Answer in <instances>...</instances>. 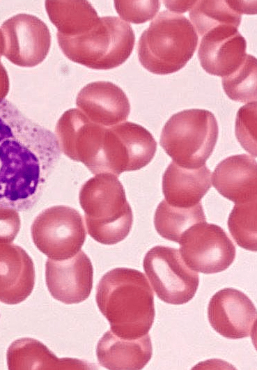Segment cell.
Instances as JSON below:
<instances>
[{
    "label": "cell",
    "instance_id": "31",
    "mask_svg": "<svg viewBox=\"0 0 257 370\" xmlns=\"http://www.w3.org/2000/svg\"><path fill=\"white\" fill-rule=\"evenodd\" d=\"M4 47H5L4 38H3V33L1 30L0 29V59H1V56L3 54ZM0 63H1V61H0Z\"/></svg>",
    "mask_w": 257,
    "mask_h": 370
},
{
    "label": "cell",
    "instance_id": "3",
    "mask_svg": "<svg viewBox=\"0 0 257 370\" xmlns=\"http://www.w3.org/2000/svg\"><path fill=\"white\" fill-rule=\"evenodd\" d=\"M79 201L88 233L95 241L111 245L128 236L133 214L116 176L104 173L88 179L80 189Z\"/></svg>",
    "mask_w": 257,
    "mask_h": 370
},
{
    "label": "cell",
    "instance_id": "21",
    "mask_svg": "<svg viewBox=\"0 0 257 370\" xmlns=\"http://www.w3.org/2000/svg\"><path fill=\"white\" fill-rule=\"evenodd\" d=\"M49 20L64 36H75L90 30L99 20L97 12L87 1H46Z\"/></svg>",
    "mask_w": 257,
    "mask_h": 370
},
{
    "label": "cell",
    "instance_id": "16",
    "mask_svg": "<svg viewBox=\"0 0 257 370\" xmlns=\"http://www.w3.org/2000/svg\"><path fill=\"white\" fill-rule=\"evenodd\" d=\"M35 284L33 261L21 247L0 243V302L15 305L31 293Z\"/></svg>",
    "mask_w": 257,
    "mask_h": 370
},
{
    "label": "cell",
    "instance_id": "14",
    "mask_svg": "<svg viewBox=\"0 0 257 370\" xmlns=\"http://www.w3.org/2000/svg\"><path fill=\"white\" fill-rule=\"evenodd\" d=\"M245 38L233 26H223L202 36L198 57L208 74L226 77L243 63L247 54Z\"/></svg>",
    "mask_w": 257,
    "mask_h": 370
},
{
    "label": "cell",
    "instance_id": "24",
    "mask_svg": "<svg viewBox=\"0 0 257 370\" xmlns=\"http://www.w3.org/2000/svg\"><path fill=\"white\" fill-rule=\"evenodd\" d=\"M228 227L232 237L240 247L256 252V199L235 203L228 217Z\"/></svg>",
    "mask_w": 257,
    "mask_h": 370
},
{
    "label": "cell",
    "instance_id": "1",
    "mask_svg": "<svg viewBox=\"0 0 257 370\" xmlns=\"http://www.w3.org/2000/svg\"><path fill=\"white\" fill-rule=\"evenodd\" d=\"M61 151L55 134L0 100V207L29 211L38 202Z\"/></svg>",
    "mask_w": 257,
    "mask_h": 370
},
{
    "label": "cell",
    "instance_id": "8",
    "mask_svg": "<svg viewBox=\"0 0 257 370\" xmlns=\"http://www.w3.org/2000/svg\"><path fill=\"white\" fill-rule=\"evenodd\" d=\"M143 267L156 295L166 303L185 304L198 289V275L185 264L178 249L162 245L151 248Z\"/></svg>",
    "mask_w": 257,
    "mask_h": 370
},
{
    "label": "cell",
    "instance_id": "27",
    "mask_svg": "<svg viewBox=\"0 0 257 370\" xmlns=\"http://www.w3.org/2000/svg\"><path fill=\"white\" fill-rule=\"evenodd\" d=\"M159 1H114V7L126 22L142 24L152 20L159 10Z\"/></svg>",
    "mask_w": 257,
    "mask_h": 370
},
{
    "label": "cell",
    "instance_id": "25",
    "mask_svg": "<svg viewBox=\"0 0 257 370\" xmlns=\"http://www.w3.org/2000/svg\"><path fill=\"white\" fill-rule=\"evenodd\" d=\"M222 86L228 97L237 102L256 100V59L247 54L243 63L231 75L222 77Z\"/></svg>",
    "mask_w": 257,
    "mask_h": 370
},
{
    "label": "cell",
    "instance_id": "26",
    "mask_svg": "<svg viewBox=\"0 0 257 370\" xmlns=\"http://www.w3.org/2000/svg\"><path fill=\"white\" fill-rule=\"evenodd\" d=\"M235 136L249 153L256 157V102L240 107L235 120Z\"/></svg>",
    "mask_w": 257,
    "mask_h": 370
},
{
    "label": "cell",
    "instance_id": "5",
    "mask_svg": "<svg viewBox=\"0 0 257 370\" xmlns=\"http://www.w3.org/2000/svg\"><path fill=\"white\" fill-rule=\"evenodd\" d=\"M63 53L72 61L91 69L118 67L130 57L135 36L130 24L118 17H100L86 32L75 36L56 33Z\"/></svg>",
    "mask_w": 257,
    "mask_h": 370
},
{
    "label": "cell",
    "instance_id": "7",
    "mask_svg": "<svg viewBox=\"0 0 257 370\" xmlns=\"http://www.w3.org/2000/svg\"><path fill=\"white\" fill-rule=\"evenodd\" d=\"M31 233L36 247L55 261L76 255L86 236L79 211L64 205L54 206L40 213L31 224Z\"/></svg>",
    "mask_w": 257,
    "mask_h": 370
},
{
    "label": "cell",
    "instance_id": "23",
    "mask_svg": "<svg viewBox=\"0 0 257 370\" xmlns=\"http://www.w3.org/2000/svg\"><path fill=\"white\" fill-rule=\"evenodd\" d=\"M189 17L195 30L202 37L223 26H240L242 15L233 1H197L189 10Z\"/></svg>",
    "mask_w": 257,
    "mask_h": 370
},
{
    "label": "cell",
    "instance_id": "2",
    "mask_svg": "<svg viewBox=\"0 0 257 370\" xmlns=\"http://www.w3.org/2000/svg\"><path fill=\"white\" fill-rule=\"evenodd\" d=\"M95 299L116 336L136 339L148 334L155 316L154 294L141 272L127 268L108 271L97 286Z\"/></svg>",
    "mask_w": 257,
    "mask_h": 370
},
{
    "label": "cell",
    "instance_id": "4",
    "mask_svg": "<svg viewBox=\"0 0 257 370\" xmlns=\"http://www.w3.org/2000/svg\"><path fill=\"white\" fill-rule=\"evenodd\" d=\"M198 41V34L185 16L163 10L153 18L139 40V60L152 73L171 74L191 59Z\"/></svg>",
    "mask_w": 257,
    "mask_h": 370
},
{
    "label": "cell",
    "instance_id": "20",
    "mask_svg": "<svg viewBox=\"0 0 257 370\" xmlns=\"http://www.w3.org/2000/svg\"><path fill=\"white\" fill-rule=\"evenodd\" d=\"M9 369H86V362L75 358H58L40 341L21 338L13 341L6 354Z\"/></svg>",
    "mask_w": 257,
    "mask_h": 370
},
{
    "label": "cell",
    "instance_id": "19",
    "mask_svg": "<svg viewBox=\"0 0 257 370\" xmlns=\"http://www.w3.org/2000/svg\"><path fill=\"white\" fill-rule=\"evenodd\" d=\"M152 354L148 334L136 339H125L109 330L99 340L96 348L100 364L108 369H141Z\"/></svg>",
    "mask_w": 257,
    "mask_h": 370
},
{
    "label": "cell",
    "instance_id": "28",
    "mask_svg": "<svg viewBox=\"0 0 257 370\" xmlns=\"http://www.w3.org/2000/svg\"><path fill=\"white\" fill-rule=\"evenodd\" d=\"M20 224L17 210L0 207V243H11L20 231Z\"/></svg>",
    "mask_w": 257,
    "mask_h": 370
},
{
    "label": "cell",
    "instance_id": "9",
    "mask_svg": "<svg viewBox=\"0 0 257 370\" xmlns=\"http://www.w3.org/2000/svg\"><path fill=\"white\" fill-rule=\"evenodd\" d=\"M106 128L92 122L79 109H70L58 120L55 136L61 153L74 161L83 163L96 175L105 173Z\"/></svg>",
    "mask_w": 257,
    "mask_h": 370
},
{
    "label": "cell",
    "instance_id": "15",
    "mask_svg": "<svg viewBox=\"0 0 257 370\" xmlns=\"http://www.w3.org/2000/svg\"><path fill=\"white\" fill-rule=\"evenodd\" d=\"M76 105L92 122L107 128L126 121L130 112L125 92L107 81L93 82L84 86L77 94Z\"/></svg>",
    "mask_w": 257,
    "mask_h": 370
},
{
    "label": "cell",
    "instance_id": "30",
    "mask_svg": "<svg viewBox=\"0 0 257 370\" xmlns=\"http://www.w3.org/2000/svg\"><path fill=\"white\" fill-rule=\"evenodd\" d=\"M9 78L8 72L2 63H0V100L5 99L9 91Z\"/></svg>",
    "mask_w": 257,
    "mask_h": 370
},
{
    "label": "cell",
    "instance_id": "18",
    "mask_svg": "<svg viewBox=\"0 0 257 370\" xmlns=\"http://www.w3.org/2000/svg\"><path fill=\"white\" fill-rule=\"evenodd\" d=\"M211 175L205 164L198 169H187L172 161L162 177L164 200L177 207L198 204L211 187Z\"/></svg>",
    "mask_w": 257,
    "mask_h": 370
},
{
    "label": "cell",
    "instance_id": "6",
    "mask_svg": "<svg viewBox=\"0 0 257 370\" xmlns=\"http://www.w3.org/2000/svg\"><path fill=\"white\" fill-rule=\"evenodd\" d=\"M218 132L217 121L211 111L185 109L167 121L162 130L159 144L180 167L198 169L211 155Z\"/></svg>",
    "mask_w": 257,
    "mask_h": 370
},
{
    "label": "cell",
    "instance_id": "10",
    "mask_svg": "<svg viewBox=\"0 0 257 370\" xmlns=\"http://www.w3.org/2000/svg\"><path fill=\"white\" fill-rule=\"evenodd\" d=\"M178 243L185 264L194 271L204 274L226 270L235 257V246L225 231L205 221L192 226Z\"/></svg>",
    "mask_w": 257,
    "mask_h": 370
},
{
    "label": "cell",
    "instance_id": "12",
    "mask_svg": "<svg viewBox=\"0 0 257 370\" xmlns=\"http://www.w3.org/2000/svg\"><path fill=\"white\" fill-rule=\"evenodd\" d=\"M208 318L212 327L228 339L251 336L256 323V309L242 291L225 288L210 299Z\"/></svg>",
    "mask_w": 257,
    "mask_h": 370
},
{
    "label": "cell",
    "instance_id": "11",
    "mask_svg": "<svg viewBox=\"0 0 257 370\" xmlns=\"http://www.w3.org/2000/svg\"><path fill=\"white\" fill-rule=\"evenodd\" d=\"M4 38L3 55L15 65L34 67L47 57L51 47L48 26L38 17L19 13L1 26Z\"/></svg>",
    "mask_w": 257,
    "mask_h": 370
},
{
    "label": "cell",
    "instance_id": "13",
    "mask_svg": "<svg viewBox=\"0 0 257 370\" xmlns=\"http://www.w3.org/2000/svg\"><path fill=\"white\" fill-rule=\"evenodd\" d=\"M93 268L88 256L79 251L73 257L47 259L45 279L54 298L65 304H77L89 296L93 287Z\"/></svg>",
    "mask_w": 257,
    "mask_h": 370
},
{
    "label": "cell",
    "instance_id": "29",
    "mask_svg": "<svg viewBox=\"0 0 257 370\" xmlns=\"http://www.w3.org/2000/svg\"><path fill=\"white\" fill-rule=\"evenodd\" d=\"M197 1H163L166 8L171 13H182L190 10Z\"/></svg>",
    "mask_w": 257,
    "mask_h": 370
},
{
    "label": "cell",
    "instance_id": "22",
    "mask_svg": "<svg viewBox=\"0 0 257 370\" xmlns=\"http://www.w3.org/2000/svg\"><path fill=\"white\" fill-rule=\"evenodd\" d=\"M205 221L201 203L182 208L171 206L164 199L159 203L154 215V225L158 234L176 242H179L183 233L192 226Z\"/></svg>",
    "mask_w": 257,
    "mask_h": 370
},
{
    "label": "cell",
    "instance_id": "17",
    "mask_svg": "<svg viewBox=\"0 0 257 370\" xmlns=\"http://www.w3.org/2000/svg\"><path fill=\"white\" fill-rule=\"evenodd\" d=\"M256 161L247 155H235L221 161L212 173V185L235 203L256 199Z\"/></svg>",
    "mask_w": 257,
    "mask_h": 370
}]
</instances>
